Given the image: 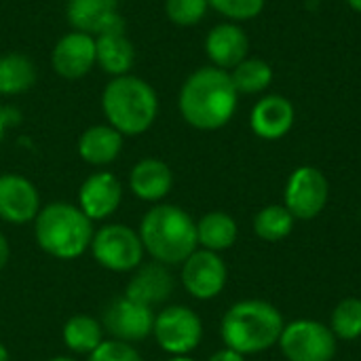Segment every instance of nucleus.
Returning a JSON list of instances; mask_svg holds the SVG:
<instances>
[{
	"mask_svg": "<svg viewBox=\"0 0 361 361\" xmlns=\"http://www.w3.org/2000/svg\"><path fill=\"white\" fill-rule=\"evenodd\" d=\"M239 93L233 85L231 72L216 66L195 70L182 85L178 108L182 118L201 131L222 129L237 110Z\"/></svg>",
	"mask_w": 361,
	"mask_h": 361,
	"instance_id": "obj_1",
	"label": "nucleus"
},
{
	"mask_svg": "<svg viewBox=\"0 0 361 361\" xmlns=\"http://www.w3.org/2000/svg\"><path fill=\"white\" fill-rule=\"evenodd\" d=\"M144 252L165 267L182 264L199 245L197 222L178 205H154L140 224Z\"/></svg>",
	"mask_w": 361,
	"mask_h": 361,
	"instance_id": "obj_2",
	"label": "nucleus"
},
{
	"mask_svg": "<svg viewBox=\"0 0 361 361\" xmlns=\"http://www.w3.org/2000/svg\"><path fill=\"white\" fill-rule=\"evenodd\" d=\"M286 324L277 307L264 300H241L222 317L220 334L226 349L241 355H256L275 347Z\"/></svg>",
	"mask_w": 361,
	"mask_h": 361,
	"instance_id": "obj_3",
	"label": "nucleus"
},
{
	"mask_svg": "<svg viewBox=\"0 0 361 361\" xmlns=\"http://www.w3.org/2000/svg\"><path fill=\"white\" fill-rule=\"evenodd\" d=\"M102 110L108 125L121 135H142L157 121L159 97L152 85L140 76H114L102 93Z\"/></svg>",
	"mask_w": 361,
	"mask_h": 361,
	"instance_id": "obj_4",
	"label": "nucleus"
},
{
	"mask_svg": "<svg viewBox=\"0 0 361 361\" xmlns=\"http://www.w3.org/2000/svg\"><path fill=\"white\" fill-rule=\"evenodd\" d=\"M93 222L72 203H49L40 207L34 220V235L49 256L59 260H74L91 247Z\"/></svg>",
	"mask_w": 361,
	"mask_h": 361,
	"instance_id": "obj_5",
	"label": "nucleus"
},
{
	"mask_svg": "<svg viewBox=\"0 0 361 361\" xmlns=\"http://www.w3.org/2000/svg\"><path fill=\"white\" fill-rule=\"evenodd\" d=\"M91 252L97 264L114 273H131L144 258L140 233L127 224H108L93 233Z\"/></svg>",
	"mask_w": 361,
	"mask_h": 361,
	"instance_id": "obj_6",
	"label": "nucleus"
},
{
	"mask_svg": "<svg viewBox=\"0 0 361 361\" xmlns=\"http://www.w3.org/2000/svg\"><path fill=\"white\" fill-rule=\"evenodd\" d=\"M152 334L165 353L173 357L188 355L199 347L203 338V324L192 309L173 305L165 307L159 315H154Z\"/></svg>",
	"mask_w": 361,
	"mask_h": 361,
	"instance_id": "obj_7",
	"label": "nucleus"
},
{
	"mask_svg": "<svg viewBox=\"0 0 361 361\" xmlns=\"http://www.w3.org/2000/svg\"><path fill=\"white\" fill-rule=\"evenodd\" d=\"M279 347L288 361H332L336 355V336L313 319H298L283 328Z\"/></svg>",
	"mask_w": 361,
	"mask_h": 361,
	"instance_id": "obj_8",
	"label": "nucleus"
},
{
	"mask_svg": "<svg viewBox=\"0 0 361 361\" xmlns=\"http://www.w3.org/2000/svg\"><path fill=\"white\" fill-rule=\"evenodd\" d=\"M330 199L328 178L311 165L298 167L286 186V207L296 220L317 218Z\"/></svg>",
	"mask_w": 361,
	"mask_h": 361,
	"instance_id": "obj_9",
	"label": "nucleus"
},
{
	"mask_svg": "<svg viewBox=\"0 0 361 361\" xmlns=\"http://www.w3.org/2000/svg\"><path fill=\"white\" fill-rule=\"evenodd\" d=\"M154 313L150 307H144L125 294L121 298H112L102 311V328L114 341L121 343H140L152 334Z\"/></svg>",
	"mask_w": 361,
	"mask_h": 361,
	"instance_id": "obj_10",
	"label": "nucleus"
},
{
	"mask_svg": "<svg viewBox=\"0 0 361 361\" xmlns=\"http://www.w3.org/2000/svg\"><path fill=\"white\" fill-rule=\"evenodd\" d=\"M228 279V271L220 254L209 250H195L182 262V283L192 298L212 300L216 298Z\"/></svg>",
	"mask_w": 361,
	"mask_h": 361,
	"instance_id": "obj_11",
	"label": "nucleus"
},
{
	"mask_svg": "<svg viewBox=\"0 0 361 361\" xmlns=\"http://www.w3.org/2000/svg\"><path fill=\"white\" fill-rule=\"evenodd\" d=\"M51 63H53V70L61 78L78 80V78L87 76L93 70V66L97 63L95 36L76 32V30L63 34L51 53Z\"/></svg>",
	"mask_w": 361,
	"mask_h": 361,
	"instance_id": "obj_12",
	"label": "nucleus"
},
{
	"mask_svg": "<svg viewBox=\"0 0 361 361\" xmlns=\"http://www.w3.org/2000/svg\"><path fill=\"white\" fill-rule=\"evenodd\" d=\"M66 17L76 32L91 36L125 32V19L118 13V0H68Z\"/></svg>",
	"mask_w": 361,
	"mask_h": 361,
	"instance_id": "obj_13",
	"label": "nucleus"
},
{
	"mask_svg": "<svg viewBox=\"0 0 361 361\" xmlns=\"http://www.w3.org/2000/svg\"><path fill=\"white\" fill-rule=\"evenodd\" d=\"M40 212V195L36 186L17 173L0 176V220L8 224H27Z\"/></svg>",
	"mask_w": 361,
	"mask_h": 361,
	"instance_id": "obj_14",
	"label": "nucleus"
},
{
	"mask_svg": "<svg viewBox=\"0 0 361 361\" xmlns=\"http://www.w3.org/2000/svg\"><path fill=\"white\" fill-rule=\"evenodd\" d=\"M123 201V184L110 171H97L89 176L78 190V207L93 220L110 218Z\"/></svg>",
	"mask_w": 361,
	"mask_h": 361,
	"instance_id": "obj_15",
	"label": "nucleus"
},
{
	"mask_svg": "<svg viewBox=\"0 0 361 361\" xmlns=\"http://www.w3.org/2000/svg\"><path fill=\"white\" fill-rule=\"evenodd\" d=\"M173 277L167 271L165 264L152 262V264H140L133 273V277L127 283L125 296L144 305V307H157L169 300L173 294Z\"/></svg>",
	"mask_w": 361,
	"mask_h": 361,
	"instance_id": "obj_16",
	"label": "nucleus"
},
{
	"mask_svg": "<svg viewBox=\"0 0 361 361\" xmlns=\"http://www.w3.org/2000/svg\"><path fill=\"white\" fill-rule=\"evenodd\" d=\"M250 38L237 23H220L205 38V53L220 70H233L247 59Z\"/></svg>",
	"mask_w": 361,
	"mask_h": 361,
	"instance_id": "obj_17",
	"label": "nucleus"
},
{
	"mask_svg": "<svg viewBox=\"0 0 361 361\" xmlns=\"http://www.w3.org/2000/svg\"><path fill=\"white\" fill-rule=\"evenodd\" d=\"M296 112L288 97L283 95H267L262 97L250 116L252 131L262 140H279L290 133L294 125Z\"/></svg>",
	"mask_w": 361,
	"mask_h": 361,
	"instance_id": "obj_18",
	"label": "nucleus"
},
{
	"mask_svg": "<svg viewBox=\"0 0 361 361\" xmlns=\"http://www.w3.org/2000/svg\"><path fill=\"white\" fill-rule=\"evenodd\" d=\"M173 186V173L161 159H142L129 173L131 192L148 203H157L169 195Z\"/></svg>",
	"mask_w": 361,
	"mask_h": 361,
	"instance_id": "obj_19",
	"label": "nucleus"
},
{
	"mask_svg": "<svg viewBox=\"0 0 361 361\" xmlns=\"http://www.w3.org/2000/svg\"><path fill=\"white\" fill-rule=\"evenodd\" d=\"M123 150V135L110 125H93L78 137V154L89 165H110Z\"/></svg>",
	"mask_w": 361,
	"mask_h": 361,
	"instance_id": "obj_20",
	"label": "nucleus"
},
{
	"mask_svg": "<svg viewBox=\"0 0 361 361\" xmlns=\"http://www.w3.org/2000/svg\"><path fill=\"white\" fill-rule=\"evenodd\" d=\"M97 63L112 76H125L135 63V47L125 32H110L95 36Z\"/></svg>",
	"mask_w": 361,
	"mask_h": 361,
	"instance_id": "obj_21",
	"label": "nucleus"
},
{
	"mask_svg": "<svg viewBox=\"0 0 361 361\" xmlns=\"http://www.w3.org/2000/svg\"><path fill=\"white\" fill-rule=\"evenodd\" d=\"M237 222L224 212H209L197 222V241L203 250L209 252H224L235 245L237 241Z\"/></svg>",
	"mask_w": 361,
	"mask_h": 361,
	"instance_id": "obj_22",
	"label": "nucleus"
},
{
	"mask_svg": "<svg viewBox=\"0 0 361 361\" xmlns=\"http://www.w3.org/2000/svg\"><path fill=\"white\" fill-rule=\"evenodd\" d=\"M36 82V66L23 53H6L0 57V95H19Z\"/></svg>",
	"mask_w": 361,
	"mask_h": 361,
	"instance_id": "obj_23",
	"label": "nucleus"
},
{
	"mask_svg": "<svg viewBox=\"0 0 361 361\" xmlns=\"http://www.w3.org/2000/svg\"><path fill=\"white\" fill-rule=\"evenodd\" d=\"M61 336L70 351L78 355H91L104 343V328L95 317L74 315L66 322Z\"/></svg>",
	"mask_w": 361,
	"mask_h": 361,
	"instance_id": "obj_24",
	"label": "nucleus"
},
{
	"mask_svg": "<svg viewBox=\"0 0 361 361\" xmlns=\"http://www.w3.org/2000/svg\"><path fill=\"white\" fill-rule=\"evenodd\" d=\"M294 216L286 205H269L260 209L254 218V233L269 243L283 241L294 228Z\"/></svg>",
	"mask_w": 361,
	"mask_h": 361,
	"instance_id": "obj_25",
	"label": "nucleus"
},
{
	"mask_svg": "<svg viewBox=\"0 0 361 361\" xmlns=\"http://www.w3.org/2000/svg\"><path fill=\"white\" fill-rule=\"evenodd\" d=\"M231 78L233 85L237 89V93H260L264 91L271 82H273V68L264 61V59H243L239 66H235L231 70Z\"/></svg>",
	"mask_w": 361,
	"mask_h": 361,
	"instance_id": "obj_26",
	"label": "nucleus"
},
{
	"mask_svg": "<svg viewBox=\"0 0 361 361\" xmlns=\"http://www.w3.org/2000/svg\"><path fill=\"white\" fill-rule=\"evenodd\" d=\"M330 330L341 341H357L361 336V300L345 298L336 305L330 319Z\"/></svg>",
	"mask_w": 361,
	"mask_h": 361,
	"instance_id": "obj_27",
	"label": "nucleus"
},
{
	"mask_svg": "<svg viewBox=\"0 0 361 361\" xmlns=\"http://www.w3.org/2000/svg\"><path fill=\"white\" fill-rule=\"evenodd\" d=\"M207 8V0H165V13L176 25L199 23L205 17Z\"/></svg>",
	"mask_w": 361,
	"mask_h": 361,
	"instance_id": "obj_28",
	"label": "nucleus"
},
{
	"mask_svg": "<svg viewBox=\"0 0 361 361\" xmlns=\"http://www.w3.org/2000/svg\"><path fill=\"white\" fill-rule=\"evenodd\" d=\"M267 0H207V4L233 21H247L262 13Z\"/></svg>",
	"mask_w": 361,
	"mask_h": 361,
	"instance_id": "obj_29",
	"label": "nucleus"
},
{
	"mask_svg": "<svg viewBox=\"0 0 361 361\" xmlns=\"http://www.w3.org/2000/svg\"><path fill=\"white\" fill-rule=\"evenodd\" d=\"M87 361H142V355L135 351L133 345L121 343V341H104Z\"/></svg>",
	"mask_w": 361,
	"mask_h": 361,
	"instance_id": "obj_30",
	"label": "nucleus"
},
{
	"mask_svg": "<svg viewBox=\"0 0 361 361\" xmlns=\"http://www.w3.org/2000/svg\"><path fill=\"white\" fill-rule=\"evenodd\" d=\"M19 121H21V114H19L17 108L0 104V142L4 140L6 131H8L13 125H17Z\"/></svg>",
	"mask_w": 361,
	"mask_h": 361,
	"instance_id": "obj_31",
	"label": "nucleus"
},
{
	"mask_svg": "<svg viewBox=\"0 0 361 361\" xmlns=\"http://www.w3.org/2000/svg\"><path fill=\"white\" fill-rule=\"evenodd\" d=\"M207 361H245V355H241L233 349H222V351L214 353Z\"/></svg>",
	"mask_w": 361,
	"mask_h": 361,
	"instance_id": "obj_32",
	"label": "nucleus"
},
{
	"mask_svg": "<svg viewBox=\"0 0 361 361\" xmlns=\"http://www.w3.org/2000/svg\"><path fill=\"white\" fill-rule=\"evenodd\" d=\"M8 256H11V250H8V241H6V237L0 233V271L6 267V262H8Z\"/></svg>",
	"mask_w": 361,
	"mask_h": 361,
	"instance_id": "obj_33",
	"label": "nucleus"
},
{
	"mask_svg": "<svg viewBox=\"0 0 361 361\" xmlns=\"http://www.w3.org/2000/svg\"><path fill=\"white\" fill-rule=\"evenodd\" d=\"M0 361H11V357H8V351H6V347L0 343Z\"/></svg>",
	"mask_w": 361,
	"mask_h": 361,
	"instance_id": "obj_34",
	"label": "nucleus"
},
{
	"mask_svg": "<svg viewBox=\"0 0 361 361\" xmlns=\"http://www.w3.org/2000/svg\"><path fill=\"white\" fill-rule=\"evenodd\" d=\"M347 2H349V6H351L353 11L361 13V0H347Z\"/></svg>",
	"mask_w": 361,
	"mask_h": 361,
	"instance_id": "obj_35",
	"label": "nucleus"
},
{
	"mask_svg": "<svg viewBox=\"0 0 361 361\" xmlns=\"http://www.w3.org/2000/svg\"><path fill=\"white\" fill-rule=\"evenodd\" d=\"M49 361H76V360H72V357H68V355H57V357H53V360H49Z\"/></svg>",
	"mask_w": 361,
	"mask_h": 361,
	"instance_id": "obj_36",
	"label": "nucleus"
},
{
	"mask_svg": "<svg viewBox=\"0 0 361 361\" xmlns=\"http://www.w3.org/2000/svg\"><path fill=\"white\" fill-rule=\"evenodd\" d=\"M169 361H195V360H190L188 355H178V357H171Z\"/></svg>",
	"mask_w": 361,
	"mask_h": 361,
	"instance_id": "obj_37",
	"label": "nucleus"
}]
</instances>
